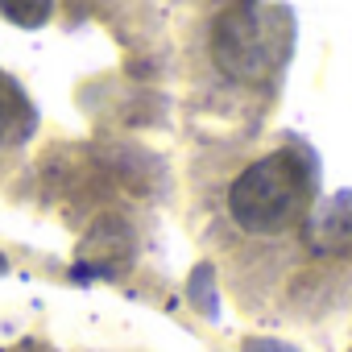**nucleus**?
Listing matches in <instances>:
<instances>
[{"label": "nucleus", "instance_id": "1", "mask_svg": "<svg viewBox=\"0 0 352 352\" xmlns=\"http://www.w3.org/2000/svg\"><path fill=\"white\" fill-rule=\"evenodd\" d=\"M311 191V166L298 149H278L253 162L228 187V212L245 232H282L298 220Z\"/></svg>", "mask_w": 352, "mask_h": 352}, {"label": "nucleus", "instance_id": "2", "mask_svg": "<svg viewBox=\"0 0 352 352\" xmlns=\"http://www.w3.org/2000/svg\"><path fill=\"white\" fill-rule=\"evenodd\" d=\"M290 50V21L261 0H228L212 30V58L241 83H261Z\"/></svg>", "mask_w": 352, "mask_h": 352}, {"label": "nucleus", "instance_id": "3", "mask_svg": "<svg viewBox=\"0 0 352 352\" xmlns=\"http://www.w3.org/2000/svg\"><path fill=\"white\" fill-rule=\"evenodd\" d=\"M307 241L315 253H348L352 249V191H336L307 220Z\"/></svg>", "mask_w": 352, "mask_h": 352}, {"label": "nucleus", "instance_id": "4", "mask_svg": "<svg viewBox=\"0 0 352 352\" xmlns=\"http://www.w3.org/2000/svg\"><path fill=\"white\" fill-rule=\"evenodd\" d=\"M30 129H34V108H30L25 91L9 79H0V149L30 137Z\"/></svg>", "mask_w": 352, "mask_h": 352}, {"label": "nucleus", "instance_id": "5", "mask_svg": "<svg viewBox=\"0 0 352 352\" xmlns=\"http://www.w3.org/2000/svg\"><path fill=\"white\" fill-rule=\"evenodd\" d=\"M0 13H5L13 25H21V30H38V25L50 21L54 0H0Z\"/></svg>", "mask_w": 352, "mask_h": 352}, {"label": "nucleus", "instance_id": "6", "mask_svg": "<svg viewBox=\"0 0 352 352\" xmlns=\"http://www.w3.org/2000/svg\"><path fill=\"white\" fill-rule=\"evenodd\" d=\"M245 352H298V348H290V344H282V340H249Z\"/></svg>", "mask_w": 352, "mask_h": 352}, {"label": "nucleus", "instance_id": "7", "mask_svg": "<svg viewBox=\"0 0 352 352\" xmlns=\"http://www.w3.org/2000/svg\"><path fill=\"white\" fill-rule=\"evenodd\" d=\"M5 352H9V348H5Z\"/></svg>", "mask_w": 352, "mask_h": 352}]
</instances>
